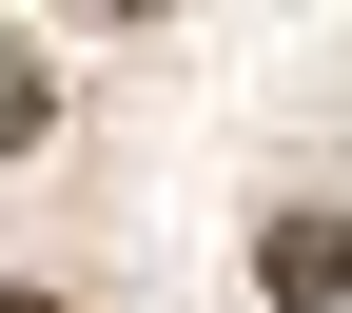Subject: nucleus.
<instances>
[{
    "instance_id": "f03ea898",
    "label": "nucleus",
    "mask_w": 352,
    "mask_h": 313,
    "mask_svg": "<svg viewBox=\"0 0 352 313\" xmlns=\"http://www.w3.org/2000/svg\"><path fill=\"white\" fill-rule=\"evenodd\" d=\"M39 118H59V78H39V39H0V157H20Z\"/></svg>"
},
{
    "instance_id": "7ed1b4c3",
    "label": "nucleus",
    "mask_w": 352,
    "mask_h": 313,
    "mask_svg": "<svg viewBox=\"0 0 352 313\" xmlns=\"http://www.w3.org/2000/svg\"><path fill=\"white\" fill-rule=\"evenodd\" d=\"M0 313H59V294H20V274H0Z\"/></svg>"
},
{
    "instance_id": "f257e3e1",
    "label": "nucleus",
    "mask_w": 352,
    "mask_h": 313,
    "mask_svg": "<svg viewBox=\"0 0 352 313\" xmlns=\"http://www.w3.org/2000/svg\"><path fill=\"white\" fill-rule=\"evenodd\" d=\"M254 274H274L294 313H333V294H352V215H274V235H254Z\"/></svg>"
}]
</instances>
